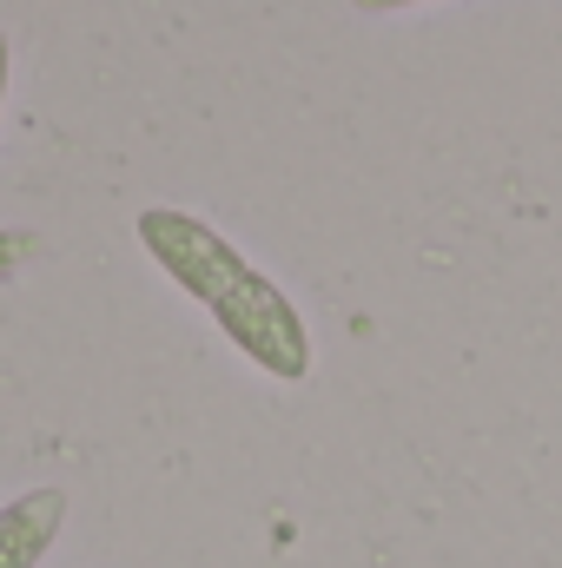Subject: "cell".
Instances as JSON below:
<instances>
[{"instance_id": "5", "label": "cell", "mask_w": 562, "mask_h": 568, "mask_svg": "<svg viewBox=\"0 0 562 568\" xmlns=\"http://www.w3.org/2000/svg\"><path fill=\"white\" fill-rule=\"evenodd\" d=\"M7 67H13V47H7V33H0V100H7Z\"/></svg>"}, {"instance_id": "4", "label": "cell", "mask_w": 562, "mask_h": 568, "mask_svg": "<svg viewBox=\"0 0 562 568\" xmlns=\"http://www.w3.org/2000/svg\"><path fill=\"white\" fill-rule=\"evenodd\" d=\"M358 13H411V7H430V0H351Z\"/></svg>"}, {"instance_id": "2", "label": "cell", "mask_w": 562, "mask_h": 568, "mask_svg": "<svg viewBox=\"0 0 562 568\" xmlns=\"http://www.w3.org/2000/svg\"><path fill=\"white\" fill-rule=\"evenodd\" d=\"M60 529H67V489H53V483L20 489L0 509V568H40L53 556Z\"/></svg>"}, {"instance_id": "1", "label": "cell", "mask_w": 562, "mask_h": 568, "mask_svg": "<svg viewBox=\"0 0 562 568\" xmlns=\"http://www.w3.org/2000/svg\"><path fill=\"white\" fill-rule=\"evenodd\" d=\"M133 232H140L145 258L192 304H205V317L225 331V344L252 371H265L279 384H304L311 377V331H304L298 304L225 232H212L199 212H179V205H145Z\"/></svg>"}, {"instance_id": "3", "label": "cell", "mask_w": 562, "mask_h": 568, "mask_svg": "<svg viewBox=\"0 0 562 568\" xmlns=\"http://www.w3.org/2000/svg\"><path fill=\"white\" fill-rule=\"evenodd\" d=\"M33 258H40V239H33V232H20V225H0V278L27 272Z\"/></svg>"}]
</instances>
